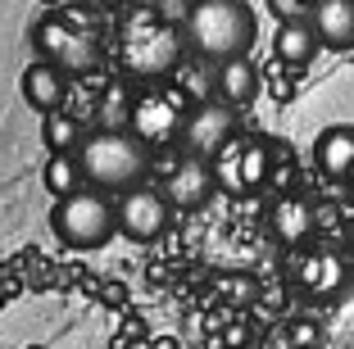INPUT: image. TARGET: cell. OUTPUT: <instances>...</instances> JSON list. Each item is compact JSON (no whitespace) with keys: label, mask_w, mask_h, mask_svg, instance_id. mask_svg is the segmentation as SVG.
Here are the masks:
<instances>
[{"label":"cell","mask_w":354,"mask_h":349,"mask_svg":"<svg viewBox=\"0 0 354 349\" xmlns=\"http://www.w3.org/2000/svg\"><path fill=\"white\" fill-rule=\"evenodd\" d=\"M187 50H191L187 32L150 10L127 14L123 28H118V41H114V55L123 64V73L136 77V82H164V77L182 73Z\"/></svg>","instance_id":"1"},{"label":"cell","mask_w":354,"mask_h":349,"mask_svg":"<svg viewBox=\"0 0 354 349\" xmlns=\"http://www.w3.org/2000/svg\"><path fill=\"white\" fill-rule=\"evenodd\" d=\"M155 145H146L132 127H100V132L82 136L77 159H82L86 186H100L109 196H123L132 186H141L155 168Z\"/></svg>","instance_id":"2"},{"label":"cell","mask_w":354,"mask_h":349,"mask_svg":"<svg viewBox=\"0 0 354 349\" xmlns=\"http://www.w3.org/2000/svg\"><path fill=\"white\" fill-rule=\"evenodd\" d=\"M187 46L200 55V59H241L250 55L254 37H259V19L245 0H196L187 10Z\"/></svg>","instance_id":"3"},{"label":"cell","mask_w":354,"mask_h":349,"mask_svg":"<svg viewBox=\"0 0 354 349\" xmlns=\"http://www.w3.org/2000/svg\"><path fill=\"white\" fill-rule=\"evenodd\" d=\"M50 232L59 236V245H68V249H100V245H109L114 232H118V209H114V200H109V191L82 186V191H73V196L55 200Z\"/></svg>","instance_id":"4"},{"label":"cell","mask_w":354,"mask_h":349,"mask_svg":"<svg viewBox=\"0 0 354 349\" xmlns=\"http://www.w3.org/2000/svg\"><path fill=\"white\" fill-rule=\"evenodd\" d=\"M32 46H37V59L64 68L68 77H86V73H95L100 59H104L100 37H95L91 28H82V23H73L68 14H46V19H37Z\"/></svg>","instance_id":"5"},{"label":"cell","mask_w":354,"mask_h":349,"mask_svg":"<svg viewBox=\"0 0 354 349\" xmlns=\"http://www.w3.org/2000/svg\"><path fill=\"white\" fill-rule=\"evenodd\" d=\"M214 173H218V191H227V196L263 191L272 182V141H263V136H232L214 154Z\"/></svg>","instance_id":"6"},{"label":"cell","mask_w":354,"mask_h":349,"mask_svg":"<svg viewBox=\"0 0 354 349\" xmlns=\"http://www.w3.org/2000/svg\"><path fill=\"white\" fill-rule=\"evenodd\" d=\"M187 118H191V109H187V100L177 91H164L159 82H150V91H141L132 100V118H127V127H132L136 136L146 145H173V141H182V132H187Z\"/></svg>","instance_id":"7"},{"label":"cell","mask_w":354,"mask_h":349,"mask_svg":"<svg viewBox=\"0 0 354 349\" xmlns=\"http://www.w3.org/2000/svg\"><path fill=\"white\" fill-rule=\"evenodd\" d=\"M114 209H118V232H123L127 240H159L168 232V223H173L168 196L159 186H146V182L123 191Z\"/></svg>","instance_id":"8"},{"label":"cell","mask_w":354,"mask_h":349,"mask_svg":"<svg viewBox=\"0 0 354 349\" xmlns=\"http://www.w3.org/2000/svg\"><path fill=\"white\" fill-rule=\"evenodd\" d=\"M241 136V123H236V104L227 100H200L187 118V132H182V150L187 154H200V159H214L223 145Z\"/></svg>","instance_id":"9"},{"label":"cell","mask_w":354,"mask_h":349,"mask_svg":"<svg viewBox=\"0 0 354 349\" xmlns=\"http://www.w3.org/2000/svg\"><path fill=\"white\" fill-rule=\"evenodd\" d=\"M168 196L173 209H205L218 191V173H214V159H200V154H187L177 159L173 168L164 173V186H159Z\"/></svg>","instance_id":"10"},{"label":"cell","mask_w":354,"mask_h":349,"mask_svg":"<svg viewBox=\"0 0 354 349\" xmlns=\"http://www.w3.org/2000/svg\"><path fill=\"white\" fill-rule=\"evenodd\" d=\"M295 281H300L304 295L327 299L350 281V263H345V254L332 249V245H309V249L295 254Z\"/></svg>","instance_id":"11"},{"label":"cell","mask_w":354,"mask_h":349,"mask_svg":"<svg viewBox=\"0 0 354 349\" xmlns=\"http://www.w3.org/2000/svg\"><path fill=\"white\" fill-rule=\"evenodd\" d=\"M309 23L318 32L323 50H336V55L354 50V0H313Z\"/></svg>","instance_id":"12"},{"label":"cell","mask_w":354,"mask_h":349,"mask_svg":"<svg viewBox=\"0 0 354 349\" xmlns=\"http://www.w3.org/2000/svg\"><path fill=\"white\" fill-rule=\"evenodd\" d=\"M268 227H272V236L281 240V245H309L313 236V227H318V209L309 205L304 196H277V205L268 209Z\"/></svg>","instance_id":"13"},{"label":"cell","mask_w":354,"mask_h":349,"mask_svg":"<svg viewBox=\"0 0 354 349\" xmlns=\"http://www.w3.org/2000/svg\"><path fill=\"white\" fill-rule=\"evenodd\" d=\"M23 100L32 104L37 113H50V109H64V100H68V73L55 68V64L37 59L23 68V82H19Z\"/></svg>","instance_id":"14"},{"label":"cell","mask_w":354,"mask_h":349,"mask_svg":"<svg viewBox=\"0 0 354 349\" xmlns=\"http://www.w3.org/2000/svg\"><path fill=\"white\" fill-rule=\"evenodd\" d=\"M313 164L332 182H345L354 173V123H332L313 141Z\"/></svg>","instance_id":"15"},{"label":"cell","mask_w":354,"mask_h":349,"mask_svg":"<svg viewBox=\"0 0 354 349\" xmlns=\"http://www.w3.org/2000/svg\"><path fill=\"white\" fill-rule=\"evenodd\" d=\"M318 50H323V41H318V32H313L309 19L277 23V37H272V55H277V64H286V68H309Z\"/></svg>","instance_id":"16"},{"label":"cell","mask_w":354,"mask_h":349,"mask_svg":"<svg viewBox=\"0 0 354 349\" xmlns=\"http://www.w3.org/2000/svg\"><path fill=\"white\" fill-rule=\"evenodd\" d=\"M214 95L236 104V109L254 104V95H259V68H254L245 55H241V59H223L218 68H214Z\"/></svg>","instance_id":"17"},{"label":"cell","mask_w":354,"mask_h":349,"mask_svg":"<svg viewBox=\"0 0 354 349\" xmlns=\"http://www.w3.org/2000/svg\"><path fill=\"white\" fill-rule=\"evenodd\" d=\"M46 191H50L55 200L73 196V191H82L86 186V173H82V159H77V150H59L46 159Z\"/></svg>","instance_id":"18"},{"label":"cell","mask_w":354,"mask_h":349,"mask_svg":"<svg viewBox=\"0 0 354 349\" xmlns=\"http://www.w3.org/2000/svg\"><path fill=\"white\" fill-rule=\"evenodd\" d=\"M41 141L50 145V154H59V150H77V145H82V123H77L73 113L50 109V113H41Z\"/></svg>","instance_id":"19"},{"label":"cell","mask_w":354,"mask_h":349,"mask_svg":"<svg viewBox=\"0 0 354 349\" xmlns=\"http://www.w3.org/2000/svg\"><path fill=\"white\" fill-rule=\"evenodd\" d=\"M100 113H104V127H123V118H132V104H127V91L109 86V91H104V104H100Z\"/></svg>","instance_id":"20"},{"label":"cell","mask_w":354,"mask_h":349,"mask_svg":"<svg viewBox=\"0 0 354 349\" xmlns=\"http://www.w3.org/2000/svg\"><path fill=\"white\" fill-rule=\"evenodd\" d=\"M268 10L277 14V23H291V19H309L313 0H268Z\"/></svg>","instance_id":"21"},{"label":"cell","mask_w":354,"mask_h":349,"mask_svg":"<svg viewBox=\"0 0 354 349\" xmlns=\"http://www.w3.org/2000/svg\"><path fill=\"white\" fill-rule=\"evenodd\" d=\"M91 5H100V10H123V5H136V0H91Z\"/></svg>","instance_id":"22"},{"label":"cell","mask_w":354,"mask_h":349,"mask_svg":"<svg viewBox=\"0 0 354 349\" xmlns=\"http://www.w3.org/2000/svg\"><path fill=\"white\" fill-rule=\"evenodd\" d=\"M345 182H350V186H354V173H350V177H345Z\"/></svg>","instance_id":"23"},{"label":"cell","mask_w":354,"mask_h":349,"mask_svg":"<svg viewBox=\"0 0 354 349\" xmlns=\"http://www.w3.org/2000/svg\"><path fill=\"white\" fill-rule=\"evenodd\" d=\"M28 349H46V345H28Z\"/></svg>","instance_id":"24"}]
</instances>
